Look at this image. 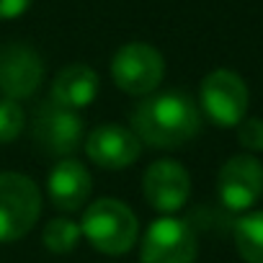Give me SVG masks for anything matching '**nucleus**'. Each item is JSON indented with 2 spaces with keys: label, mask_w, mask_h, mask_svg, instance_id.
Returning a JSON list of instances; mask_svg holds the SVG:
<instances>
[{
  "label": "nucleus",
  "mask_w": 263,
  "mask_h": 263,
  "mask_svg": "<svg viewBox=\"0 0 263 263\" xmlns=\"http://www.w3.org/2000/svg\"><path fill=\"white\" fill-rule=\"evenodd\" d=\"M165 75L163 54L145 42L124 44L111 60V78L114 85L129 96H150L158 90Z\"/></svg>",
  "instance_id": "nucleus-5"
},
{
  "label": "nucleus",
  "mask_w": 263,
  "mask_h": 263,
  "mask_svg": "<svg viewBox=\"0 0 263 263\" xmlns=\"http://www.w3.org/2000/svg\"><path fill=\"white\" fill-rule=\"evenodd\" d=\"M80 232L85 235V240L106 253V255H121L126 250L135 248L137 235H140V224L137 217L124 201L119 199H98L93 201L80 222Z\"/></svg>",
  "instance_id": "nucleus-2"
},
{
  "label": "nucleus",
  "mask_w": 263,
  "mask_h": 263,
  "mask_svg": "<svg viewBox=\"0 0 263 263\" xmlns=\"http://www.w3.org/2000/svg\"><path fill=\"white\" fill-rule=\"evenodd\" d=\"M235 245L245 263H263V212H250L235 222Z\"/></svg>",
  "instance_id": "nucleus-14"
},
{
  "label": "nucleus",
  "mask_w": 263,
  "mask_h": 263,
  "mask_svg": "<svg viewBox=\"0 0 263 263\" xmlns=\"http://www.w3.org/2000/svg\"><path fill=\"white\" fill-rule=\"evenodd\" d=\"M31 140L49 158H70L85 142V124L78 111L44 101L31 116Z\"/></svg>",
  "instance_id": "nucleus-4"
},
{
  "label": "nucleus",
  "mask_w": 263,
  "mask_h": 263,
  "mask_svg": "<svg viewBox=\"0 0 263 263\" xmlns=\"http://www.w3.org/2000/svg\"><path fill=\"white\" fill-rule=\"evenodd\" d=\"M237 142L250 153H260L263 150V119L245 116L237 124Z\"/></svg>",
  "instance_id": "nucleus-17"
},
{
  "label": "nucleus",
  "mask_w": 263,
  "mask_h": 263,
  "mask_svg": "<svg viewBox=\"0 0 263 263\" xmlns=\"http://www.w3.org/2000/svg\"><path fill=\"white\" fill-rule=\"evenodd\" d=\"M199 255V242L189 222L176 217L155 219L142 240V263H194Z\"/></svg>",
  "instance_id": "nucleus-7"
},
{
  "label": "nucleus",
  "mask_w": 263,
  "mask_h": 263,
  "mask_svg": "<svg viewBox=\"0 0 263 263\" xmlns=\"http://www.w3.org/2000/svg\"><path fill=\"white\" fill-rule=\"evenodd\" d=\"M80 224L72 222V219H65V217H57L52 222H47L44 232H42V240L47 245V250L52 253H70L75 245H78V237H80Z\"/></svg>",
  "instance_id": "nucleus-15"
},
{
  "label": "nucleus",
  "mask_w": 263,
  "mask_h": 263,
  "mask_svg": "<svg viewBox=\"0 0 263 263\" xmlns=\"http://www.w3.org/2000/svg\"><path fill=\"white\" fill-rule=\"evenodd\" d=\"M49 199L60 212H78L88 204L90 191H93V178L88 168L75 160V158H62L52 168L47 178Z\"/></svg>",
  "instance_id": "nucleus-12"
},
{
  "label": "nucleus",
  "mask_w": 263,
  "mask_h": 263,
  "mask_svg": "<svg viewBox=\"0 0 263 263\" xmlns=\"http://www.w3.org/2000/svg\"><path fill=\"white\" fill-rule=\"evenodd\" d=\"M42 214L39 186L24 173H0V242L26 237Z\"/></svg>",
  "instance_id": "nucleus-3"
},
{
  "label": "nucleus",
  "mask_w": 263,
  "mask_h": 263,
  "mask_svg": "<svg viewBox=\"0 0 263 263\" xmlns=\"http://www.w3.org/2000/svg\"><path fill=\"white\" fill-rule=\"evenodd\" d=\"M44 80V62L29 44L11 42L0 47V93L6 98H31Z\"/></svg>",
  "instance_id": "nucleus-8"
},
{
  "label": "nucleus",
  "mask_w": 263,
  "mask_h": 263,
  "mask_svg": "<svg viewBox=\"0 0 263 263\" xmlns=\"http://www.w3.org/2000/svg\"><path fill=\"white\" fill-rule=\"evenodd\" d=\"M83 145H85V155L98 168H106V171H121V168L135 165L142 153L140 137L132 129L119 126V124L96 126Z\"/></svg>",
  "instance_id": "nucleus-10"
},
{
  "label": "nucleus",
  "mask_w": 263,
  "mask_h": 263,
  "mask_svg": "<svg viewBox=\"0 0 263 263\" xmlns=\"http://www.w3.org/2000/svg\"><path fill=\"white\" fill-rule=\"evenodd\" d=\"M142 194L147 204L163 214L178 212L191 194V176L176 160H155L142 178Z\"/></svg>",
  "instance_id": "nucleus-11"
},
{
  "label": "nucleus",
  "mask_w": 263,
  "mask_h": 263,
  "mask_svg": "<svg viewBox=\"0 0 263 263\" xmlns=\"http://www.w3.org/2000/svg\"><path fill=\"white\" fill-rule=\"evenodd\" d=\"M26 124V114L13 98H0V145H11Z\"/></svg>",
  "instance_id": "nucleus-16"
},
{
  "label": "nucleus",
  "mask_w": 263,
  "mask_h": 263,
  "mask_svg": "<svg viewBox=\"0 0 263 263\" xmlns=\"http://www.w3.org/2000/svg\"><path fill=\"white\" fill-rule=\"evenodd\" d=\"M98 88H101V80H98V72L93 67H88L83 62L67 65L52 80L49 101H54V103H60L65 108L80 111V108H85V106H90L96 101Z\"/></svg>",
  "instance_id": "nucleus-13"
},
{
  "label": "nucleus",
  "mask_w": 263,
  "mask_h": 263,
  "mask_svg": "<svg viewBox=\"0 0 263 263\" xmlns=\"http://www.w3.org/2000/svg\"><path fill=\"white\" fill-rule=\"evenodd\" d=\"M219 201L232 212L250 209L263 196V165L253 155L230 158L217 176Z\"/></svg>",
  "instance_id": "nucleus-9"
},
{
  "label": "nucleus",
  "mask_w": 263,
  "mask_h": 263,
  "mask_svg": "<svg viewBox=\"0 0 263 263\" xmlns=\"http://www.w3.org/2000/svg\"><path fill=\"white\" fill-rule=\"evenodd\" d=\"M201 129V111L183 90H163L145 96L132 108V132L142 145L176 150L189 145Z\"/></svg>",
  "instance_id": "nucleus-1"
},
{
  "label": "nucleus",
  "mask_w": 263,
  "mask_h": 263,
  "mask_svg": "<svg viewBox=\"0 0 263 263\" xmlns=\"http://www.w3.org/2000/svg\"><path fill=\"white\" fill-rule=\"evenodd\" d=\"M34 0H0V21H13L31 8Z\"/></svg>",
  "instance_id": "nucleus-18"
},
{
  "label": "nucleus",
  "mask_w": 263,
  "mask_h": 263,
  "mask_svg": "<svg viewBox=\"0 0 263 263\" xmlns=\"http://www.w3.org/2000/svg\"><path fill=\"white\" fill-rule=\"evenodd\" d=\"M201 108L217 126H237L248 111V85L232 70H212L201 80Z\"/></svg>",
  "instance_id": "nucleus-6"
}]
</instances>
